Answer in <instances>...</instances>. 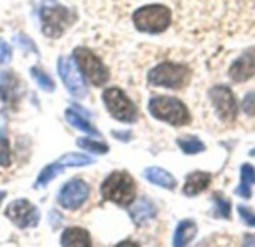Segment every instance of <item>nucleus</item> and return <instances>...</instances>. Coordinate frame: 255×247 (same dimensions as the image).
Wrapping results in <instances>:
<instances>
[{"label":"nucleus","mask_w":255,"mask_h":247,"mask_svg":"<svg viewBox=\"0 0 255 247\" xmlns=\"http://www.w3.org/2000/svg\"><path fill=\"white\" fill-rule=\"evenodd\" d=\"M197 236V224L193 219H185L179 222L173 234V246L182 247L190 245Z\"/></svg>","instance_id":"17"},{"label":"nucleus","mask_w":255,"mask_h":247,"mask_svg":"<svg viewBox=\"0 0 255 247\" xmlns=\"http://www.w3.org/2000/svg\"><path fill=\"white\" fill-rule=\"evenodd\" d=\"M242 110L248 116L255 118V91H250L242 100Z\"/></svg>","instance_id":"27"},{"label":"nucleus","mask_w":255,"mask_h":247,"mask_svg":"<svg viewBox=\"0 0 255 247\" xmlns=\"http://www.w3.org/2000/svg\"><path fill=\"white\" fill-rule=\"evenodd\" d=\"M245 246H255V234H247L244 239Z\"/></svg>","instance_id":"29"},{"label":"nucleus","mask_w":255,"mask_h":247,"mask_svg":"<svg viewBox=\"0 0 255 247\" xmlns=\"http://www.w3.org/2000/svg\"><path fill=\"white\" fill-rule=\"evenodd\" d=\"M176 145L185 155H197L206 151L205 143L196 136H182L176 140Z\"/></svg>","instance_id":"20"},{"label":"nucleus","mask_w":255,"mask_h":247,"mask_svg":"<svg viewBox=\"0 0 255 247\" xmlns=\"http://www.w3.org/2000/svg\"><path fill=\"white\" fill-rule=\"evenodd\" d=\"M211 182H212L211 173L196 170V171H193V173H190L187 176L185 183H184V188H182V192L187 197H196L200 192L206 191L209 188Z\"/></svg>","instance_id":"15"},{"label":"nucleus","mask_w":255,"mask_h":247,"mask_svg":"<svg viewBox=\"0 0 255 247\" xmlns=\"http://www.w3.org/2000/svg\"><path fill=\"white\" fill-rule=\"evenodd\" d=\"M148 110L157 121H161L172 127H184L188 125L191 121L187 104L179 98L170 95L152 97L148 103Z\"/></svg>","instance_id":"1"},{"label":"nucleus","mask_w":255,"mask_h":247,"mask_svg":"<svg viewBox=\"0 0 255 247\" xmlns=\"http://www.w3.org/2000/svg\"><path fill=\"white\" fill-rule=\"evenodd\" d=\"M212 201H214L215 216L221 218V219H230V216H232V203L227 198H224L220 192L214 194Z\"/></svg>","instance_id":"22"},{"label":"nucleus","mask_w":255,"mask_h":247,"mask_svg":"<svg viewBox=\"0 0 255 247\" xmlns=\"http://www.w3.org/2000/svg\"><path fill=\"white\" fill-rule=\"evenodd\" d=\"M93 163H94V160L90 158L88 155L76 154V152L66 154L61 158H58L57 161H54L52 164L46 165L40 171V174L36 180V188H42V186L48 185L57 174L63 173V168H66V167H84V165H90Z\"/></svg>","instance_id":"10"},{"label":"nucleus","mask_w":255,"mask_h":247,"mask_svg":"<svg viewBox=\"0 0 255 247\" xmlns=\"http://www.w3.org/2000/svg\"><path fill=\"white\" fill-rule=\"evenodd\" d=\"M238 213H239L241 219H242L248 227L255 228V212L251 207L244 206V204H239V206H238Z\"/></svg>","instance_id":"25"},{"label":"nucleus","mask_w":255,"mask_h":247,"mask_svg":"<svg viewBox=\"0 0 255 247\" xmlns=\"http://www.w3.org/2000/svg\"><path fill=\"white\" fill-rule=\"evenodd\" d=\"M4 197H6V194H4V192H0V203L3 201V198H4Z\"/></svg>","instance_id":"30"},{"label":"nucleus","mask_w":255,"mask_h":247,"mask_svg":"<svg viewBox=\"0 0 255 247\" xmlns=\"http://www.w3.org/2000/svg\"><path fill=\"white\" fill-rule=\"evenodd\" d=\"M133 24L142 33H163L172 24V10L161 3L145 4L133 13Z\"/></svg>","instance_id":"4"},{"label":"nucleus","mask_w":255,"mask_h":247,"mask_svg":"<svg viewBox=\"0 0 255 247\" xmlns=\"http://www.w3.org/2000/svg\"><path fill=\"white\" fill-rule=\"evenodd\" d=\"M102 195L121 207H128L136 200V182L127 171H114L102 183Z\"/></svg>","instance_id":"3"},{"label":"nucleus","mask_w":255,"mask_h":247,"mask_svg":"<svg viewBox=\"0 0 255 247\" xmlns=\"http://www.w3.org/2000/svg\"><path fill=\"white\" fill-rule=\"evenodd\" d=\"M66 119L75 128H78V130H81V131H84L87 134H91V136H99V131L85 118H82L81 115H78L73 109H67L66 110Z\"/></svg>","instance_id":"21"},{"label":"nucleus","mask_w":255,"mask_h":247,"mask_svg":"<svg viewBox=\"0 0 255 247\" xmlns=\"http://www.w3.org/2000/svg\"><path fill=\"white\" fill-rule=\"evenodd\" d=\"M157 206L146 197L139 198L137 201L131 203V207L128 209V215L134 225L143 227L148 222H151L157 216Z\"/></svg>","instance_id":"14"},{"label":"nucleus","mask_w":255,"mask_h":247,"mask_svg":"<svg viewBox=\"0 0 255 247\" xmlns=\"http://www.w3.org/2000/svg\"><path fill=\"white\" fill-rule=\"evenodd\" d=\"M229 76L233 82L236 83H244L248 82L255 76V48H248L244 51V54L236 58L230 69H229Z\"/></svg>","instance_id":"13"},{"label":"nucleus","mask_w":255,"mask_h":247,"mask_svg":"<svg viewBox=\"0 0 255 247\" xmlns=\"http://www.w3.org/2000/svg\"><path fill=\"white\" fill-rule=\"evenodd\" d=\"M12 57V51H10V46L0 39V64H4L10 60Z\"/></svg>","instance_id":"28"},{"label":"nucleus","mask_w":255,"mask_h":247,"mask_svg":"<svg viewBox=\"0 0 255 247\" xmlns=\"http://www.w3.org/2000/svg\"><path fill=\"white\" fill-rule=\"evenodd\" d=\"M58 73L61 81L64 82L66 88L69 89V92L78 98H84L87 95V85L82 76L81 69L78 67V64L73 61V58L70 57H60L58 58V64H57Z\"/></svg>","instance_id":"9"},{"label":"nucleus","mask_w":255,"mask_h":247,"mask_svg":"<svg viewBox=\"0 0 255 247\" xmlns=\"http://www.w3.org/2000/svg\"><path fill=\"white\" fill-rule=\"evenodd\" d=\"M10 164V149L6 137L0 136V165L7 167Z\"/></svg>","instance_id":"26"},{"label":"nucleus","mask_w":255,"mask_h":247,"mask_svg":"<svg viewBox=\"0 0 255 247\" xmlns=\"http://www.w3.org/2000/svg\"><path fill=\"white\" fill-rule=\"evenodd\" d=\"M61 245L63 246H78L88 247L91 246V237L87 230L84 228H67L64 230L61 236Z\"/></svg>","instance_id":"19"},{"label":"nucleus","mask_w":255,"mask_h":247,"mask_svg":"<svg viewBox=\"0 0 255 247\" xmlns=\"http://www.w3.org/2000/svg\"><path fill=\"white\" fill-rule=\"evenodd\" d=\"M40 19L43 34L52 39L60 37L73 21L70 10L54 0L43 1L40 7Z\"/></svg>","instance_id":"5"},{"label":"nucleus","mask_w":255,"mask_h":247,"mask_svg":"<svg viewBox=\"0 0 255 247\" xmlns=\"http://www.w3.org/2000/svg\"><path fill=\"white\" fill-rule=\"evenodd\" d=\"M79 145V148L82 149H87L93 154H106L109 151V146L106 143H100V142H94L91 139H87V137H81L78 139L76 142Z\"/></svg>","instance_id":"23"},{"label":"nucleus","mask_w":255,"mask_h":247,"mask_svg":"<svg viewBox=\"0 0 255 247\" xmlns=\"http://www.w3.org/2000/svg\"><path fill=\"white\" fill-rule=\"evenodd\" d=\"M73 60L76 61L85 78L96 86H103L109 81V70L103 61L87 48H76L73 51Z\"/></svg>","instance_id":"7"},{"label":"nucleus","mask_w":255,"mask_h":247,"mask_svg":"<svg viewBox=\"0 0 255 247\" xmlns=\"http://www.w3.org/2000/svg\"><path fill=\"white\" fill-rule=\"evenodd\" d=\"M253 185H255V167L247 163L241 167V183L236 188L235 194L238 197L250 200L253 195Z\"/></svg>","instance_id":"18"},{"label":"nucleus","mask_w":255,"mask_h":247,"mask_svg":"<svg viewBox=\"0 0 255 247\" xmlns=\"http://www.w3.org/2000/svg\"><path fill=\"white\" fill-rule=\"evenodd\" d=\"M88 197H90V186L81 179H73L61 188L58 201L64 209L76 210L88 200Z\"/></svg>","instance_id":"12"},{"label":"nucleus","mask_w":255,"mask_h":247,"mask_svg":"<svg viewBox=\"0 0 255 247\" xmlns=\"http://www.w3.org/2000/svg\"><path fill=\"white\" fill-rule=\"evenodd\" d=\"M208 94L218 119L224 124L235 122L239 113V104L232 88L227 85H215Z\"/></svg>","instance_id":"8"},{"label":"nucleus","mask_w":255,"mask_h":247,"mask_svg":"<svg viewBox=\"0 0 255 247\" xmlns=\"http://www.w3.org/2000/svg\"><path fill=\"white\" fill-rule=\"evenodd\" d=\"M103 103L108 112L117 121L124 122V124H134L137 121V116H139L137 106L128 98V95L123 89L117 86H111L105 89Z\"/></svg>","instance_id":"6"},{"label":"nucleus","mask_w":255,"mask_h":247,"mask_svg":"<svg viewBox=\"0 0 255 247\" xmlns=\"http://www.w3.org/2000/svg\"><path fill=\"white\" fill-rule=\"evenodd\" d=\"M143 177L155 185V186H160V188H164V189H169V191H173L178 185L175 176L172 173H169L167 170L161 168V167H148L143 170Z\"/></svg>","instance_id":"16"},{"label":"nucleus","mask_w":255,"mask_h":247,"mask_svg":"<svg viewBox=\"0 0 255 247\" xmlns=\"http://www.w3.org/2000/svg\"><path fill=\"white\" fill-rule=\"evenodd\" d=\"M146 81L151 86L155 88L161 86L169 89H182L191 81V70L185 64L164 61L148 72Z\"/></svg>","instance_id":"2"},{"label":"nucleus","mask_w":255,"mask_h":247,"mask_svg":"<svg viewBox=\"0 0 255 247\" xmlns=\"http://www.w3.org/2000/svg\"><path fill=\"white\" fill-rule=\"evenodd\" d=\"M31 76H33V79L37 82V85L42 88V89H45V91H48V92H52L54 91V82H52V79L46 75V73H43L42 70H39V69H36V67H33L31 69Z\"/></svg>","instance_id":"24"},{"label":"nucleus","mask_w":255,"mask_h":247,"mask_svg":"<svg viewBox=\"0 0 255 247\" xmlns=\"http://www.w3.org/2000/svg\"><path fill=\"white\" fill-rule=\"evenodd\" d=\"M6 216L21 230L33 228L39 224V210L27 200H15L6 209Z\"/></svg>","instance_id":"11"}]
</instances>
